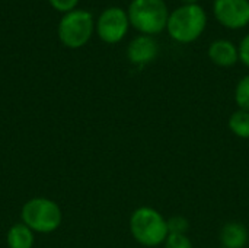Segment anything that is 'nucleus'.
I'll return each instance as SVG.
<instances>
[{
	"label": "nucleus",
	"mask_w": 249,
	"mask_h": 248,
	"mask_svg": "<svg viewBox=\"0 0 249 248\" xmlns=\"http://www.w3.org/2000/svg\"><path fill=\"white\" fill-rule=\"evenodd\" d=\"M128 227L134 241L147 248L163 246L169 235L168 219L150 206L137 208L130 216Z\"/></svg>",
	"instance_id": "1"
},
{
	"label": "nucleus",
	"mask_w": 249,
	"mask_h": 248,
	"mask_svg": "<svg viewBox=\"0 0 249 248\" xmlns=\"http://www.w3.org/2000/svg\"><path fill=\"white\" fill-rule=\"evenodd\" d=\"M207 26V13L198 4H181L169 13L166 31L169 37L179 44L197 41Z\"/></svg>",
	"instance_id": "2"
},
{
	"label": "nucleus",
	"mask_w": 249,
	"mask_h": 248,
	"mask_svg": "<svg viewBox=\"0 0 249 248\" xmlns=\"http://www.w3.org/2000/svg\"><path fill=\"white\" fill-rule=\"evenodd\" d=\"M169 9L165 0H131L127 15L130 25L142 35H159L166 31Z\"/></svg>",
	"instance_id": "3"
},
{
	"label": "nucleus",
	"mask_w": 249,
	"mask_h": 248,
	"mask_svg": "<svg viewBox=\"0 0 249 248\" xmlns=\"http://www.w3.org/2000/svg\"><path fill=\"white\" fill-rule=\"evenodd\" d=\"M22 224L38 234H51L61 225L63 213L60 206L47 197H34L22 206Z\"/></svg>",
	"instance_id": "4"
},
{
	"label": "nucleus",
	"mask_w": 249,
	"mask_h": 248,
	"mask_svg": "<svg viewBox=\"0 0 249 248\" xmlns=\"http://www.w3.org/2000/svg\"><path fill=\"white\" fill-rule=\"evenodd\" d=\"M95 31V20L90 12L74 9L64 13L61 18L57 34L63 45L67 48H80L89 42Z\"/></svg>",
	"instance_id": "5"
},
{
	"label": "nucleus",
	"mask_w": 249,
	"mask_h": 248,
	"mask_svg": "<svg viewBox=\"0 0 249 248\" xmlns=\"http://www.w3.org/2000/svg\"><path fill=\"white\" fill-rule=\"evenodd\" d=\"M130 26L131 25L128 20L127 10L118 6L107 7L99 15L96 25H95L98 37L107 44H117L123 41Z\"/></svg>",
	"instance_id": "6"
},
{
	"label": "nucleus",
	"mask_w": 249,
	"mask_h": 248,
	"mask_svg": "<svg viewBox=\"0 0 249 248\" xmlns=\"http://www.w3.org/2000/svg\"><path fill=\"white\" fill-rule=\"evenodd\" d=\"M216 20L228 29H242L249 25V0H214Z\"/></svg>",
	"instance_id": "7"
},
{
	"label": "nucleus",
	"mask_w": 249,
	"mask_h": 248,
	"mask_svg": "<svg viewBox=\"0 0 249 248\" xmlns=\"http://www.w3.org/2000/svg\"><path fill=\"white\" fill-rule=\"evenodd\" d=\"M159 53L156 39L150 35H137L127 45V58L131 64L144 66L152 63Z\"/></svg>",
	"instance_id": "8"
},
{
	"label": "nucleus",
	"mask_w": 249,
	"mask_h": 248,
	"mask_svg": "<svg viewBox=\"0 0 249 248\" xmlns=\"http://www.w3.org/2000/svg\"><path fill=\"white\" fill-rule=\"evenodd\" d=\"M210 61L219 67H233L239 61V50L235 42L226 38L214 39L207 50Z\"/></svg>",
	"instance_id": "9"
},
{
	"label": "nucleus",
	"mask_w": 249,
	"mask_h": 248,
	"mask_svg": "<svg viewBox=\"0 0 249 248\" xmlns=\"http://www.w3.org/2000/svg\"><path fill=\"white\" fill-rule=\"evenodd\" d=\"M219 240L223 248H245L249 243V231L245 224L231 221L220 229Z\"/></svg>",
	"instance_id": "10"
},
{
	"label": "nucleus",
	"mask_w": 249,
	"mask_h": 248,
	"mask_svg": "<svg viewBox=\"0 0 249 248\" xmlns=\"http://www.w3.org/2000/svg\"><path fill=\"white\" fill-rule=\"evenodd\" d=\"M35 232L25 224H15L6 234V244L9 248H32L35 243Z\"/></svg>",
	"instance_id": "11"
},
{
	"label": "nucleus",
	"mask_w": 249,
	"mask_h": 248,
	"mask_svg": "<svg viewBox=\"0 0 249 248\" xmlns=\"http://www.w3.org/2000/svg\"><path fill=\"white\" fill-rule=\"evenodd\" d=\"M229 129L239 139H249V111L236 110L229 117Z\"/></svg>",
	"instance_id": "12"
},
{
	"label": "nucleus",
	"mask_w": 249,
	"mask_h": 248,
	"mask_svg": "<svg viewBox=\"0 0 249 248\" xmlns=\"http://www.w3.org/2000/svg\"><path fill=\"white\" fill-rule=\"evenodd\" d=\"M235 102L239 110L249 111V75L244 76L235 88Z\"/></svg>",
	"instance_id": "13"
},
{
	"label": "nucleus",
	"mask_w": 249,
	"mask_h": 248,
	"mask_svg": "<svg viewBox=\"0 0 249 248\" xmlns=\"http://www.w3.org/2000/svg\"><path fill=\"white\" fill-rule=\"evenodd\" d=\"M168 229H169V234L187 235V232L190 231V222L185 216L175 215L168 219Z\"/></svg>",
	"instance_id": "14"
},
{
	"label": "nucleus",
	"mask_w": 249,
	"mask_h": 248,
	"mask_svg": "<svg viewBox=\"0 0 249 248\" xmlns=\"http://www.w3.org/2000/svg\"><path fill=\"white\" fill-rule=\"evenodd\" d=\"M163 248H194L188 235L181 234H169L163 243Z\"/></svg>",
	"instance_id": "15"
},
{
	"label": "nucleus",
	"mask_w": 249,
	"mask_h": 248,
	"mask_svg": "<svg viewBox=\"0 0 249 248\" xmlns=\"http://www.w3.org/2000/svg\"><path fill=\"white\" fill-rule=\"evenodd\" d=\"M48 1H50V4H51L55 10L64 12V13L74 10V7H76L77 3H79V0H48Z\"/></svg>",
	"instance_id": "16"
},
{
	"label": "nucleus",
	"mask_w": 249,
	"mask_h": 248,
	"mask_svg": "<svg viewBox=\"0 0 249 248\" xmlns=\"http://www.w3.org/2000/svg\"><path fill=\"white\" fill-rule=\"evenodd\" d=\"M238 50H239V61L249 69V32L241 39Z\"/></svg>",
	"instance_id": "17"
},
{
	"label": "nucleus",
	"mask_w": 249,
	"mask_h": 248,
	"mask_svg": "<svg viewBox=\"0 0 249 248\" xmlns=\"http://www.w3.org/2000/svg\"><path fill=\"white\" fill-rule=\"evenodd\" d=\"M182 1V4H194V3H197L198 0H181Z\"/></svg>",
	"instance_id": "18"
}]
</instances>
